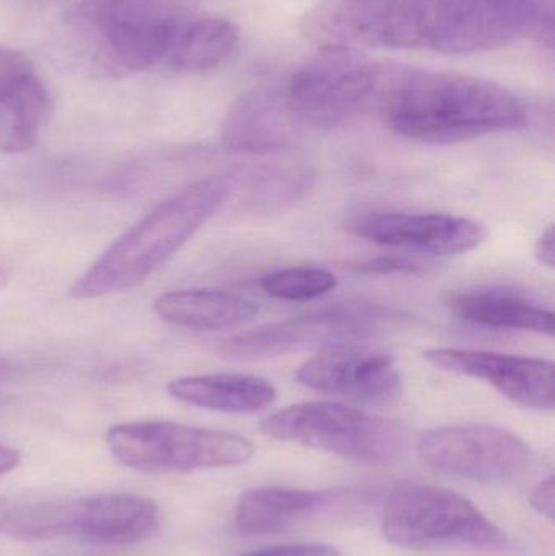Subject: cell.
<instances>
[{"label": "cell", "mask_w": 555, "mask_h": 556, "mask_svg": "<svg viewBox=\"0 0 555 556\" xmlns=\"http://www.w3.org/2000/svg\"><path fill=\"white\" fill-rule=\"evenodd\" d=\"M7 280H9V276H7L5 270L0 267V290L5 287Z\"/></svg>", "instance_id": "cell-29"}, {"label": "cell", "mask_w": 555, "mask_h": 556, "mask_svg": "<svg viewBox=\"0 0 555 556\" xmlns=\"http://www.w3.org/2000/svg\"><path fill=\"white\" fill-rule=\"evenodd\" d=\"M160 509L136 493L29 503L0 515V534L20 542L77 539L104 547L142 544L160 531Z\"/></svg>", "instance_id": "cell-4"}, {"label": "cell", "mask_w": 555, "mask_h": 556, "mask_svg": "<svg viewBox=\"0 0 555 556\" xmlns=\"http://www.w3.org/2000/svg\"><path fill=\"white\" fill-rule=\"evenodd\" d=\"M160 319L194 330H220L240 326L256 316L260 306L234 291L212 288L166 291L153 303Z\"/></svg>", "instance_id": "cell-19"}, {"label": "cell", "mask_w": 555, "mask_h": 556, "mask_svg": "<svg viewBox=\"0 0 555 556\" xmlns=\"http://www.w3.org/2000/svg\"><path fill=\"white\" fill-rule=\"evenodd\" d=\"M3 500H0V509H2Z\"/></svg>", "instance_id": "cell-30"}, {"label": "cell", "mask_w": 555, "mask_h": 556, "mask_svg": "<svg viewBox=\"0 0 555 556\" xmlns=\"http://www.w3.org/2000/svg\"><path fill=\"white\" fill-rule=\"evenodd\" d=\"M297 124L279 88H260L241 98L222 126V146L235 153H273L289 146Z\"/></svg>", "instance_id": "cell-16"}, {"label": "cell", "mask_w": 555, "mask_h": 556, "mask_svg": "<svg viewBox=\"0 0 555 556\" xmlns=\"http://www.w3.org/2000/svg\"><path fill=\"white\" fill-rule=\"evenodd\" d=\"M348 495L345 490H248L238 500L235 526L244 535L277 534L342 505Z\"/></svg>", "instance_id": "cell-15"}, {"label": "cell", "mask_w": 555, "mask_h": 556, "mask_svg": "<svg viewBox=\"0 0 555 556\" xmlns=\"http://www.w3.org/2000/svg\"><path fill=\"white\" fill-rule=\"evenodd\" d=\"M349 230L364 240L393 250L429 256H456L484 243L488 228L472 218L450 214L370 212L358 215Z\"/></svg>", "instance_id": "cell-13"}, {"label": "cell", "mask_w": 555, "mask_h": 556, "mask_svg": "<svg viewBox=\"0 0 555 556\" xmlns=\"http://www.w3.org/2000/svg\"><path fill=\"white\" fill-rule=\"evenodd\" d=\"M531 506L538 515L546 518L547 521H554L555 509V486L554 477H547L531 493Z\"/></svg>", "instance_id": "cell-25"}, {"label": "cell", "mask_w": 555, "mask_h": 556, "mask_svg": "<svg viewBox=\"0 0 555 556\" xmlns=\"http://www.w3.org/2000/svg\"><path fill=\"white\" fill-rule=\"evenodd\" d=\"M237 188V176L212 175L160 202L106 248L68 294L87 301L139 288L220 211Z\"/></svg>", "instance_id": "cell-2"}, {"label": "cell", "mask_w": 555, "mask_h": 556, "mask_svg": "<svg viewBox=\"0 0 555 556\" xmlns=\"http://www.w3.org/2000/svg\"><path fill=\"white\" fill-rule=\"evenodd\" d=\"M22 463V454L7 444L0 443V477L13 472Z\"/></svg>", "instance_id": "cell-27"}, {"label": "cell", "mask_w": 555, "mask_h": 556, "mask_svg": "<svg viewBox=\"0 0 555 556\" xmlns=\"http://www.w3.org/2000/svg\"><path fill=\"white\" fill-rule=\"evenodd\" d=\"M240 41L234 23L217 16L191 20L179 33L165 67L178 74H202L224 64Z\"/></svg>", "instance_id": "cell-20"}, {"label": "cell", "mask_w": 555, "mask_h": 556, "mask_svg": "<svg viewBox=\"0 0 555 556\" xmlns=\"http://www.w3.org/2000/svg\"><path fill=\"white\" fill-rule=\"evenodd\" d=\"M358 270L367 274H381V276H388V274H420L424 273L420 264L414 263V261L407 260V257L400 256H383L377 257V260L368 261V263L362 264Z\"/></svg>", "instance_id": "cell-24"}, {"label": "cell", "mask_w": 555, "mask_h": 556, "mask_svg": "<svg viewBox=\"0 0 555 556\" xmlns=\"http://www.w3.org/2000/svg\"><path fill=\"white\" fill-rule=\"evenodd\" d=\"M381 532L396 547L495 548L507 535L465 496L427 483L403 482L391 489L381 516Z\"/></svg>", "instance_id": "cell-5"}, {"label": "cell", "mask_w": 555, "mask_h": 556, "mask_svg": "<svg viewBox=\"0 0 555 556\" xmlns=\"http://www.w3.org/2000/svg\"><path fill=\"white\" fill-rule=\"evenodd\" d=\"M166 392L182 404L222 414H256L277 399L273 382L240 372L182 376L169 381Z\"/></svg>", "instance_id": "cell-18"}, {"label": "cell", "mask_w": 555, "mask_h": 556, "mask_svg": "<svg viewBox=\"0 0 555 556\" xmlns=\"http://www.w3.org/2000/svg\"><path fill=\"white\" fill-rule=\"evenodd\" d=\"M458 319L489 329L553 336L554 313L540 301L510 288L479 287L450 293L445 300Z\"/></svg>", "instance_id": "cell-17"}, {"label": "cell", "mask_w": 555, "mask_h": 556, "mask_svg": "<svg viewBox=\"0 0 555 556\" xmlns=\"http://www.w3.org/2000/svg\"><path fill=\"white\" fill-rule=\"evenodd\" d=\"M407 316L393 307L371 303H345L303 316L267 324L238 333L222 343L227 355L261 358L306 349H331L381 336L406 323Z\"/></svg>", "instance_id": "cell-9"}, {"label": "cell", "mask_w": 555, "mask_h": 556, "mask_svg": "<svg viewBox=\"0 0 555 556\" xmlns=\"http://www.w3.org/2000/svg\"><path fill=\"white\" fill-rule=\"evenodd\" d=\"M261 431L274 440L302 444L355 463H393L407 447L403 425L339 402L290 405L264 418Z\"/></svg>", "instance_id": "cell-6"}, {"label": "cell", "mask_w": 555, "mask_h": 556, "mask_svg": "<svg viewBox=\"0 0 555 556\" xmlns=\"http://www.w3.org/2000/svg\"><path fill=\"white\" fill-rule=\"evenodd\" d=\"M295 379L313 391L355 404L390 405L403 392L393 356L357 343L323 350L299 366Z\"/></svg>", "instance_id": "cell-11"}, {"label": "cell", "mask_w": 555, "mask_h": 556, "mask_svg": "<svg viewBox=\"0 0 555 556\" xmlns=\"http://www.w3.org/2000/svg\"><path fill=\"white\" fill-rule=\"evenodd\" d=\"M387 67L358 49L326 46L280 87L297 127L331 129L378 100Z\"/></svg>", "instance_id": "cell-7"}, {"label": "cell", "mask_w": 555, "mask_h": 556, "mask_svg": "<svg viewBox=\"0 0 555 556\" xmlns=\"http://www.w3.org/2000/svg\"><path fill=\"white\" fill-rule=\"evenodd\" d=\"M199 0H84L65 16L75 52L106 77L163 65Z\"/></svg>", "instance_id": "cell-3"}, {"label": "cell", "mask_w": 555, "mask_h": 556, "mask_svg": "<svg viewBox=\"0 0 555 556\" xmlns=\"http://www.w3.org/2000/svg\"><path fill=\"white\" fill-rule=\"evenodd\" d=\"M377 101L398 136L424 143L463 142L525 123L510 90L458 72L387 68Z\"/></svg>", "instance_id": "cell-1"}, {"label": "cell", "mask_w": 555, "mask_h": 556, "mask_svg": "<svg viewBox=\"0 0 555 556\" xmlns=\"http://www.w3.org/2000/svg\"><path fill=\"white\" fill-rule=\"evenodd\" d=\"M534 257L541 266L547 269H554L555 266V233L554 225H550L538 238L537 247H534Z\"/></svg>", "instance_id": "cell-26"}, {"label": "cell", "mask_w": 555, "mask_h": 556, "mask_svg": "<svg viewBox=\"0 0 555 556\" xmlns=\"http://www.w3.org/2000/svg\"><path fill=\"white\" fill-rule=\"evenodd\" d=\"M240 556H341V552L332 545L297 544L277 545V547L261 548Z\"/></svg>", "instance_id": "cell-23"}, {"label": "cell", "mask_w": 555, "mask_h": 556, "mask_svg": "<svg viewBox=\"0 0 555 556\" xmlns=\"http://www.w3.org/2000/svg\"><path fill=\"white\" fill-rule=\"evenodd\" d=\"M111 456L143 473H191L241 466L254 456L248 438L175 421H130L108 430Z\"/></svg>", "instance_id": "cell-8"}, {"label": "cell", "mask_w": 555, "mask_h": 556, "mask_svg": "<svg viewBox=\"0 0 555 556\" xmlns=\"http://www.w3.org/2000/svg\"><path fill=\"white\" fill-rule=\"evenodd\" d=\"M313 173L300 166H274L261 172L250 186L253 211H276L297 201L312 186Z\"/></svg>", "instance_id": "cell-21"}, {"label": "cell", "mask_w": 555, "mask_h": 556, "mask_svg": "<svg viewBox=\"0 0 555 556\" xmlns=\"http://www.w3.org/2000/svg\"><path fill=\"white\" fill-rule=\"evenodd\" d=\"M417 453L437 472L488 485L515 482L533 463L531 447L520 437L482 424L432 428L420 434Z\"/></svg>", "instance_id": "cell-10"}, {"label": "cell", "mask_w": 555, "mask_h": 556, "mask_svg": "<svg viewBox=\"0 0 555 556\" xmlns=\"http://www.w3.org/2000/svg\"><path fill=\"white\" fill-rule=\"evenodd\" d=\"M261 290L276 300L312 301L338 287V278L321 267H287L261 278Z\"/></svg>", "instance_id": "cell-22"}, {"label": "cell", "mask_w": 555, "mask_h": 556, "mask_svg": "<svg viewBox=\"0 0 555 556\" xmlns=\"http://www.w3.org/2000/svg\"><path fill=\"white\" fill-rule=\"evenodd\" d=\"M424 358L443 371L488 382L520 407L554 408V363L551 359L456 346L426 350Z\"/></svg>", "instance_id": "cell-12"}, {"label": "cell", "mask_w": 555, "mask_h": 556, "mask_svg": "<svg viewBox=\"0 0 555 556\" xmlns=\"http://www.w3.org/2000/svg\"><path fill=\"white\" fill-rule=\"evenodd\" d=\"M52 114L48 85L26 55L0 46V153L38 143Z\"/></svg>", "instance_id": "cell-14"}, {"label": "cell", "mask_w": 555, "mask_h": 556, "mask_svg": "<svg viewBox=\"0 0 555 556\" xmlns=\"http://www.w3.org/2000/svg\"><path fill=\"white\" fill-rule=\"evenodd\" d=\"M12 376V365L7 359L0 358V382H5Z\"/></svg>", "instance_id": "cell-28"}]
</instances>
